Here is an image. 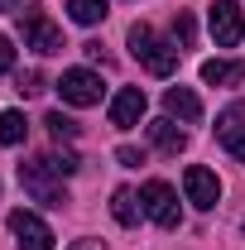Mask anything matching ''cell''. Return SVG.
<instances>
[{
  "label": "cell",
  "instance_id": "1",
  "mask_svg": "<svg viewBox=\"0 0 245 250\" xmlns=\"http://www.w3.org/2000/svg\"><path fill=\"white\" fill-rule=\"evenodd\" d=\"M130 53H135L140 67L154 72V77H173V72H178V48L163 43L149 24H130Z\"/></svg>",
  "mask_w": 245,
  "mask_h": 250
},
{
  "label": "cell",
  "instance_id": "2",
  "mask_svg": "<svg viewBox=\"0 0 245 250\" xmlns=\"http://www.w3.org/2000/svg\"><path fill=\"white\" fill-rule=\"evenodd\" d=\"M20 183H24V192H29L34 202H43V207H67V188H62V178L43 164V159L20 164Z\"/></svg>",
  "mask_w": 245,
  "mask_h": 250
},
{
  "label": "cell",
  "instance_id": "3",
  "mask_svg": "<svg viewBox=\"0 0 245 250\" xmlns=\"http://www.w3.org/2000/svg\"><path fill=\"white\" fill-rule=\"evenodd\" d=\"M140 202H144V217H149L154 226H163V231H178L183 207H178V192L163 183V178H149V183L140 188Z\"/></svg>",
  "mask_w": 245,
  "mask_h": 250
},
{
  "label": "cell",
  "instance_id": "4",
  "mask_svg": "<svg viewBox=\"0 0 245 250\" xmlns=\"http://www.w3.org/2000/svg\"><path fill=\"white\" fill-rule=\"evenodd\" d=\"M20 39H24V48H34V53H62V29L39 10V5H29V10H20Z\"/></svg>",
  "mask_w": 245,
  "mask_h": 250
},
{
  "label": "cell",
  "instance_id": "5",
  "mask_svg": "<svg viewBox=\"0 0 245 250\" xmlns=\"http://www.w3.org/2000/svg\"><path fill=\"white\" fill-rule=\"evenodd\" d=\"M207 24H212V39L221 48H236L245 39V15H241V0H212L207 10Z\"/></svg>",
  "mask_w": 245,
  "mask_h": 250
},
{
  "label": "cell",
  "instance_id": "6",
  "mask_svg": "<svg viewBox=\"0 0 245 250\" xmlns=\"http://www.w3.org/2000/svg\"><path fill=\"white\" fill-rule=\"evenodd\" d=\"M58 96L67 106H96L101 101V77H96L92 67H67L58 77Z\"/></svg>",
  "mask_w": 245,
  "mask_h": 250
},
{
  "label": "cell",
  "instance_id": "7",
  "mask_svg": "<svg viewBox=\"0 0 245 250\" xmlns=\"http://www.w3.org/2000/svg\"><path fill=\"white\" fill-rule=\"evenodd\" d=\"M10 236H15V246L20 250H53V231H48V221L24 212V207H15L10 212Z\"/></svg>",
  "mask_w": 245,
  "mask_h": 250
},
{
  "label": "cell",
  "instance_id": "8",
  "mask_svg": "<svg viewBox=\"0 0 245 250\" xmlns=\"http://www.w3.org/2000/svg\"><path fill=\"white\" fill-rule=\"evenodd\" d=\"M183 192H187V202H192L197 212H212L216 202H221V183H216L212 168H202V164H192L183 173Z\"/></svg>",
  "mask_w": 245,
  "mask_h": 250
},
{
  "label": "cell",
  "instance_id": "9",
  "mask_svg": "<svg viewBox=\"0 0 245 250\" xmlns=\"http://www.w3.org/2000/svg\"><path fill=\"white\" fill-rule=\"evenodd\" d=\"M216 145H221L231 159H245V106L241 101L216 116Z\"/></svg>",
  "mask_w": 245,
  "mask_h": 250
},
{
  "label": "cell",
  "instance_id": "10",
  "mask_svg": "<svg viewBox=\"0 0 245 250\" xmlns=\"http://www.w3.org/2000/svg\"><path fill=\"white\" fill-rule=\"evenodd\" d=\"M144 111H149V101L140 87H121V92L111 96V125L116 130H135V125L144 121Z\"/></svg>",
  "mask_w": 245,
  "mask_h": 250
},
{
  "label": "cell",
  "instance_id": "11",
  "mask_svg": "<svg viewBox=\"0 0 245 250\" xmlns=\"http://www.w3.org/2000/svg\"><path fill=\"white\" fill-rule=\"evenodd\" d=\"M202 82H207V87H236V82H245V62H236V58H207L202 62Z\"/></svg>",
  "mask_w": 245,
  "mask_h": 250
},
{
  "label": "cell",
  "instance_id": "12",
  "mask_svg": "<svg viewBox=\"0 0 245 250\" xmlns=\"http://www.w3.org/2000/svg\"><path fill=\"white\" fill-rule=\"evenodd\" d=\"M144 130H149V140L163 149V154H183V149H187V135L173 125V116H163V121H149Z\"/></svg>",
  "mask_w": 245,
  "mask_h": 250
},
{
  "label": "cell",
  "instance_id": "13",
  "mask_svg": "<svg viewBox=\"0 0 245 250\" xmlns=\"http://www.w3.org/2000/svg\"><path fill=\"white\" fill-rule=\"evenodd\" d=\"M163 111L178 116V121H202V101H197V92H187V87H168L163 92Z\"/></svg>",
  "mask_w": 245,
  "mask_h": 250
},
{
  "label": "cell",
  "instance_id": "14",
  "mask_svg": "<svg viewBox=\"0 0 245 250\" xmlns=\"http://www.w3.org/2000/svg\"><path fill=\"white\" fill-rule=\"evenodd\" d=\"M111 217L121 221V226H135V221L144 217V202H140L135 188H116V192H111Z\"/></svg>",
  "mask_w": 245,
  "mask_h": 250
},
{
  "label": "cell",
  "instance_id": "15",
  "mask_svg": "<svg viewBox=\"0 0 245 250\" xmlns=\"http://www.w3.org/2000/svg\"><path fill=\"white\" fill-rule=\"evenodd\" d=\"M67 15H72L77 24H101V20L111 15V5H106V0H67Z\"/></svg>",
  "mask_w": 245,
  "mask_h": 250
},
{
  "label": "cell",
  "instance_id": "16",
  "mask_svg": "<svg viewBox=\"0 0 245 250\" xmlns=\"http://www.w3.org/2000/svg\"><path fill=\"white\" fill-rule=\"evenodd\" d=\"M24 135H29L24 111H0V145H24Z\"/></svg>",
  "mask_w": 245,
  "mask_h": 250
},
{
  "label": "cell",
  "instance_id": "17",
  "mask_svg": "<svg viewBox=\"0 0 245 250\" xmlns=\"http://www.w3.org/2000/svg\"><path fill=\"white\" fill-rule=\"evenodd\" d=\"M43 125H48V135H53V140H77V130H82V125L72 121V116H62V111H48Z\"/></svg>",
  "mask_w": 245,
  "mask_h": 250
},
{
  "label": "cell",
  "instance_id": "18",
  "mask_svg": "<svg viewBox=\"0 0 245 250\" xmlns=\"http://www.w3.org/2000/svg\"><path fill=\"white\" fill-rule=\"evenodd\" d=\"M43 164H48V168H53L58 178H72V173L82 168V159L72 154V149H62V154H43Z\"/></svg>",
  "mask_w": 245,
  "mask_h": 250
},
{
  "label": "cell",
  "instance_id": "19",
  "mask_svg": "<svg viewBox=\"0 0 245 250\" xmlns=\"http://www.w3.org/2000/svg\"><path fill=\"white\" fill-rule=\"evenodd\" d=\"M173 39H178L183 48H192V39H197V24H192V15H187V10L173 15Z\"/></svg>",
  "mask_w": 245,
  "mask_h": 250
},
{
  "label": "cell",
  "instance_id": "20",
  "mask_svg": "<svg viewBox=\"0 0 245 250\" xmlns=\"http://www.w3.org/2000/svg\"><path fill=\"white\" fill-rule=\"evenodd\" d=\"M116 159H121V168H140V164H144V149H135V145H121V149H116Z\"/></svg>",
  "mask_w": 245,
  "mask_h": 250
},
{
  "label": "cell",
  "instance_id": "21",
  "mask_svg": "<svg viewBox=\"0 0 245 250\" xmlns=\"http://www.w3.org/2000/svg\"><path fill=\"white\" fill-rule=\"evenodd\" d=\"M20 92H24V96H39V92H43V72H24V77H20Z\"/></svg>",
  "mask_w": 245,
  "mask_h": 250
},
{
  "label": "cell",
  "instance_id": "22",
  "mask_svg": "<svg viewBox=\"0 0 245 250\" xmlns=\"http://www.w3.org/2000/svg\"><path fill=\"white\" fill-rule=\"evenodd\" d=\"M10 67H15V43H10V39L0 34V77H5Z\"/></svg>",
  "mask_w": 245,
  "mask_h": 250
},
{
  "label": "cell",
  "instance_id": "23",
  "mask_svg": "<svg viewBox=\"0 0 245 250\" xmlns=\"http://www.w3.org/2000/svg\"><path fill=\"white\" fill-rule=\"evenodd\" d=\"M82 48H87V58H92V62H106V48H101L96 39H92V43H82Z\"/></svg>",
  "mask_w": 245,
  "mask_h": 250
},
{
  "label": "cell",
  "instance_id": "24",
  "mask_svg": "<svg viewBox=\"0 0 245 250\" xmlns=\"http://www.w3.org/2000/svg\"><path fill=\"white\" fill-rule=\"evenodd\" d=\"M24 10V0H0V15H20Z\"/></svg>",
  "mask_w": 245,
  "mask_h": 250
},
{
  "label": "cell",
  "instance_id": "25",
  "mask_svg": "<svg viewBox=\"0 0 245 250\" xmlns=\"http://www.w3.org/2000/svg\"><path fill=\"white\" fill-rule=\"evenodd\" d=\"M72 250H106V246H101V241H77Z\"/></svg>",
  "mask_w": 245,
  "mask_h": 250
}]
</instances>
